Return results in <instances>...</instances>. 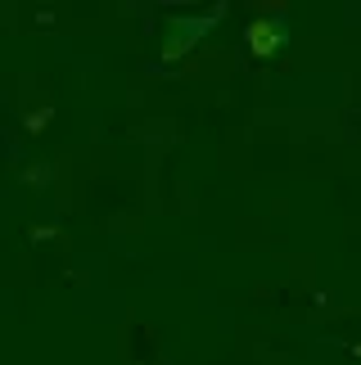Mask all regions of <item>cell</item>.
Returning a JSON list of instances; mask_svg holds the SVG:
<instances>
[{"label": "cell", "instance_id": "1", "mask_svg": "<svg viewBox=\"0 0 361 365\" xmlns=\"http://www.w3.org/2000/svg\"><path fill=\"white\" fill-rule=\"evenodd\" d=\"M280 41H285V27L271 23V19H262V23L248 27V46H253L258 54H275V46H280Z\"/></svg>", "mask_w": 361, "mask_h": 365}]
</instances>
